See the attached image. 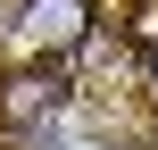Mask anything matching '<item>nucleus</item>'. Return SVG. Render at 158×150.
<instances>
[{
    "label": "nucleus",
    "instance_id": "nucleus-3",
    "mask_svg": "<svg viewBox=\"0 0 158 150\" xmlns=\"http://www.w3.org/2000/svg\"><path fill=\"white\" fill-rule=\"evenodd\" d=\"M125 33H133V50L150 58L158 50V0H133V25H125Z\"/></svg>",
    "mask_w": 158,
    "mask_h": 150
},
{
    "label": "nucleus",
    "instance_id": "nucleus-4",
    "mask_svg": "<svg viewBox=\"0 0 158 150\" xmlns=\"http://www.w3.org/2000/svg\"><path fill=\"white\" fill-rule=\"evenodd\" d=\"M150 92H158V50H150Z\"/></svg>",
    "mask_w": 158,
    "mask_h": 150
},
{
    "label": "nucleus",
    "instance_id": "nucleus-1",
    "mask_svg": "<svg viewBox=\"0 0 158 150\" xmlns=\"http://www.w3.org/2000/svg\"><path fill=\"white\" fill-rule=\"evenodd\" d=\"M0 42L17 58H75L92 42V0H17V17L0 25Z\"/></svg>",
    "mask_w": 158,
    "mask_h": 150
},
{
    "label": "nucleus",
    "instance_id": "nucleus-2",
    "mask_svg": "<svg viewBox=\"0 0 158 150\" xmlns=\"http://www.w3.org/2000/svg\"><path fill=\"white\" fill-rule=\"evenodd\" d=\"M67 100V58H17L0 75V125H42Z\"/></svg>",
    "mask_w": 158,
    "mask_h": 150
}]
</instances>
